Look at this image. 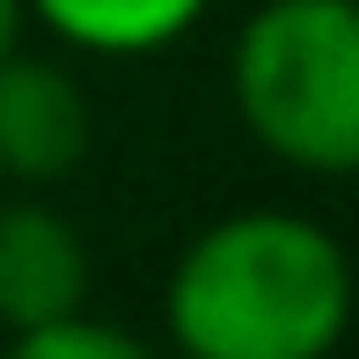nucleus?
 I'll return each instance as SVG.
<instances>
[{
    "instance_id": "0eeeda50",
    "label": "nucleus",
    "mask_w": 359,
    "mask_h": 359,
    "mask_svg": "<svg viewBox=\"0 0 359 359\" xmlns=\"http://www.w3.org/2000/svg\"><path fill=\"white\" fill-rule=\"evenodd\" d=\"M22 15H29L22 0H0V59H8L15 44H22Z\"/></svg>"
},
{
    "instance_id": "f257e3e1",
    "label": "nucleus",
    "mask_w": 359,
    "mask_h": 359,
    "mask_svg": "<svg viewBox=\"0 0 359 359\" xmlns=\"http://www.w3.org/2000/svg\"><path fill=\"white\" fill-rule=\"evenodd\" d=\"M352 257L308 213H227L169 271L184 359H330L352 330Z\"/></svg>"
},
{
    "instance_id": "423d86ee",
    "label": "nucleus",
    "mask_w": 359,
    "mask_h": 359,
    "mask_svg": "<svg viewBox=\"0 0 359 359\" xmlns=\"http://www.w3.org/2000/svg\"><path fill=\"white\" fill-rule=\"evenodd\" d=\"M0 359H161L154 345H140L118 323H95L88 308L59 323H37V330H8V352Z\"/></svg>"
},
{
    "instance_id": "39448f33",
    "label": "nucleus",
    "mask_w": 359,
    "mask_h": 359,
    "mask_svg": "<svg viewBox=\"0 0 359 359\" xmlns=\"http://www.w3.org/2000/svg\"><path fill=\"white\" fill-rule=\"evenodd\" d=\"M22 8L95 59H147L176 44L213 0H22Z\"/></svg>"
},
{
    "instance_id": "20e7f679",
    "label": "nucleus",
    "mask_w": 359,
    "mask_h": 359,
    "mask_svg": "<svg viewBox=\"0 0 359 359\" xmlns=\"http://www.w3.org/2000/svg\"><path fill=\"white\" fill-rule=\"evenodd\" d=\"M88 242L81 227L44 198L0 205V330H37V323L88 308Z\"/></svg>"
},
{
    "instance_id": "7ed1b4c3",
    "label": "nucleus",
    "mask_w": 359,
    "mask_h": 359,
    "mask_svg": "<svg viewBox=\"0 0 359 359\" xmlns=\"http://www.w3.org/2000/svg\"><path fill=\"white\" fill-rule=\"evenodd\" d=\"M95 147L88 88L59 59H29L15 44L0 59V176L8 184H67Z\"/></svg>"
},
{
    "instance_id": "f03ea898",
    "label": "nucleus",
    "mask_w": 359,
    "mask_h": 359,
    "mask_svg": "<svg viewBox=\"0 0 359 359\" xmlns=\"http://www.w3.org/2000/svg\"><path fill=\"white\" fill-rule=\"evenodd\" d=\"M227 88L286 169L359 176V0H264L235 37Z\"/></svg>"
}]
</instances>
